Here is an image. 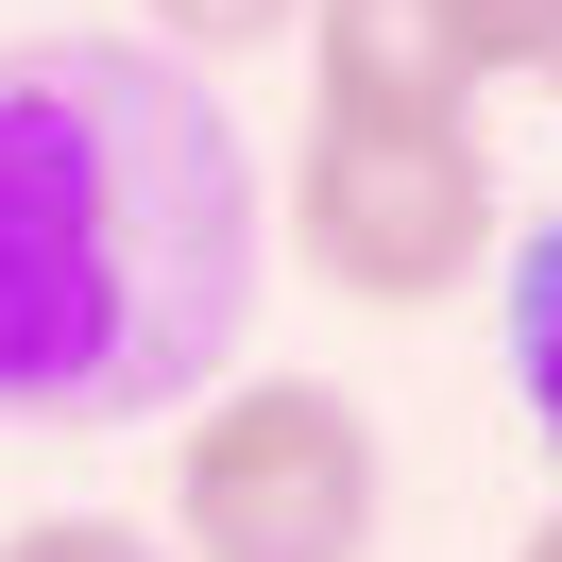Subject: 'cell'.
Returning a JSON list of instances; mask_svg holds the SVG:
<instances>
[{"label": "cell", "instance_id": "obj_3", "mask_svg": "<svg viewBox=\"0 0 562 562\" xmlns=\"http://www.w3.org/2000/svg\"><path fill=\"white\" fill-rule=\"evenodd\" d=\"M392 460L341 375H222L171 426V528L188 562H375Z\"/></svg>", "mask_w": 562, "mask_h": 562}, {"label": "cell", "instance_id": "obj_9", "mask_svg": "<svg viewBox=\"0 0 562 562\" xmlns=\"http://www.w3.org/2000/svg\"><path fill=\"white\" fill-rule=\"evenodd\" d=\"M512 562H562V512H546V528H528V546H512Z\"/></svg>", "mask_w": 562, "mask_h": 562}, {"label": "cell", "instance_id": "obj_4", "mask_svg": "<svg viewBox=\"0 0 562 562\" xmlns=\"http://www.w3.org/2000/svg\"><path fill=\"white\" fill-rule=\"evenodd\" d=\"M307 120H477V69L426 0H307Z\"/></svg>", "mask_w": 562, "mask_h": 562}, {"label": "cell", "instance_id": "obj_5", "mask_svg": "<svg viewBox=\"0 0 562 562\" xmlns=\"http://www.w3.org/2000/svg\"><path fill=\"white\" fill-rule=\"evenodd\" d=\"M512 409L562 443V222H528V256H512Z\"/></svg>", "mask_w": 562, "mask_h": 562}, {"label": "cell", "instance_id": "obj_1", "mask_svg": "<svg viewBox=\"0 0 562 562\" xmlns=\"http://www.w3.org/2000/svg\"><path fill=\"white\" fill-rule=\"evenodd\" d=\"M256 137L154 35L0 52V443L171 426L256 341Z\"/></svg>", "mask_w": 562, "mask_h": 562}, {"label": "cell", "instance_id": "obj_2", "mask_svg": "<svg viewBox=\"0 0 562 562\" xmlns=\"http://www.w3.org/2000/svg\"><path fill=\"white\" fill-rule=\"evenodd\" d=\"M273 239L307 256V290L426 324L443 290L494 273V154H477V120H307Z\"/></svg>", "mask_w": 562, "mask_h": 562}, {"label": "cell", "instance_id": "obj_8", "mask_svg": "<svg viewBox=\"0 0 562 562\" xmlns=\"http://www.w3.org/2000/svg\"><path fill=\"white\" fill-rule=\"evenodd\" d=\"M0 562H171V546L120 528V512H18V528H0Z\"/></svg>", "mask_w": 562, "mask_h": 562}, {"label": "cell", "instance_id": "obj_10", "mask_svg": "<svg viewBox=\"0 0 562 562\" xmlns=\"http://www.w3.org/2000/svg\"><path fill=\"white\" fill-rule=\"evenodd\" d=\"M546 86H562V52H546Z\"/></svg>", "mask_w": 562, "mask_h": 562}, {"label": "cell", "instance_id": "obj_6", "mask_svg": "<svg viewBox=\"0 0 562 562\" xmlns=\"http://www.w3.org/2000/svg\"><path fill=\"white\" fill-rule=\"evenodd\" d=\"M426 18L460 35V69H477V86H512V69H546V52H562V0H426Z\"/></svg>", "mask_w": 562, "mask_h": 562}, {"label": "cell", "instance_id": "obj_7", "mask_svg": "<svg viewBox=\"0 0 562 562\" xmlns=\"http://www.w3.org/2000/svg\"><path fill=\"white\" fill-rule=\"evenodd\" d=\"M256 35H307V0H154V52H256Z\"/></svg>", "mask_w": 562, "mask_h": 562}]
</instances>
